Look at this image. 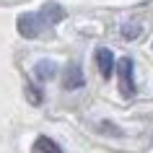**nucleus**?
<instances>
[{"instance_id": "obj_1", "label": "nucleus", "mask_w": 153, "mask_h": 153, "mask_svg": "<svg viewBox=\"0 0 153 153\" xmlns=\"http://www.w3.org/2000/svg\"><path fill=\"white\" fill-rule=\"evenodd\" d=\"M16 26H18V34L26 36V39H34V36H39L42 29H47L39 13H21L18 21H16Z\"/></svg>"}, {"instance_id": "obj_2", "label": "nucleus", "mask_w": 153, "mask_h": 153, "mask_svg": "<svg viewBox=\"0 0 153 153\" xmlns=\"http://www.w3.org/2000/svg\"><path fill=\"white\" fill-rule=\"evenodd\" d=\"M117 73H120V91L125 94V96H132V94H135V81H132V60H130V57L117 60Z\"/></svg>"}, {"instance_id": "obj_3", "label": "nucleus", "mask_w": 153, "mask_h": 153, "mask_svg": "<svg viewBox=\"0 0 153 153\" xmlns=\"http://www.w3.org/2000/svg\"><path fill=\"white\" fill-rule=\"evenodd\" d=\"M96 65H99V73H101L104 78H109V75H112V73L117 70V62H114L112 49L99 47V49H96Z\"/></svg>"}, {"instance_id": "obj_4", "label": "nucleus", "mask_w": 153, "mask_h": 153, "mask_svg": "<svg viewBox=\"0 0 153 153\" xmlns=\"http://www.w3.org/2000/svg\"><path fill=\"white\" fill-rule=\"evenodd\" d=\"M39 16H42V21H44V26H52V24H60L65 18V10L60 8L57 3H44L42 10H39Z\"/></svg>"}, {"instance_id": "obj_5", "label": "nucleus", "mask_w": 153, "mask_h": 153, "mask_svg": "<svg viewBox=\"0 0 153 153\" xmlns=\"http://www.w3.org/2000/svg\"><path fill=\"white\" fill-rule=\"evenodd\" d=\"M83 70H81V65H70L68 68V73H65V81H62V86L68 91H75V88H81L83 86Z\"/></svg>"}, {"instance_id": "obj_6", "label": "nucleus", "mask_w": 153, "mask_h": 153, "mask_svg": "<svg viewBox=\"0 0 153 153\" xmlns=\"http://www.w3.org/2000/svg\"><path fill=\"white\" fill-rule=\"evenodd\" d=\"M55 75H57V65L52 60H39L34 65V78L36 81H52Z\"/></svg>"}, {"instance_id": "obj_7", "label": "nucleus", "mask_w": 153, "mask_h": 153, "mask_svg": "<svg viewBox=\"0 0 153 153\" xmlns=\"http://www.w3.org/2000/svg\"><path fill=\"white\" fill-rule=\"evenodd\" d=\"M34 153H62L60 151V145L55 140H49V137H36V143H34Z\"/></svg>"}, {"instance_id": "obj_8", "label": "nucleus", "mask_w": 153, "mask_h": 153, "mask_svg": "<svg viewBox=\"0 0 153 153\" xmlns=\"http://www.w3.org/2000/svg\"><path fill=\"white\" fill-rule=\"evenodd\" d=\"M137 34H140V24H127L122 29V36H125V39H135Z\"/></svg>"}, {"instance_id": "obj_9", "label": "nucleus", "mask_w": 153, "mask_h": 153, "mask_svg": "<svg viewBox=\"0 0 153 153\" xmlns=\"http://www.w3.org/2000/svg\"><path fill=\"white\" fill-rule=\"evenodd\" d=\"M26 96H29V101H31V104H39V101H42V94L34 88L31 83H26Z\"/></svg>"}]
</instances>
